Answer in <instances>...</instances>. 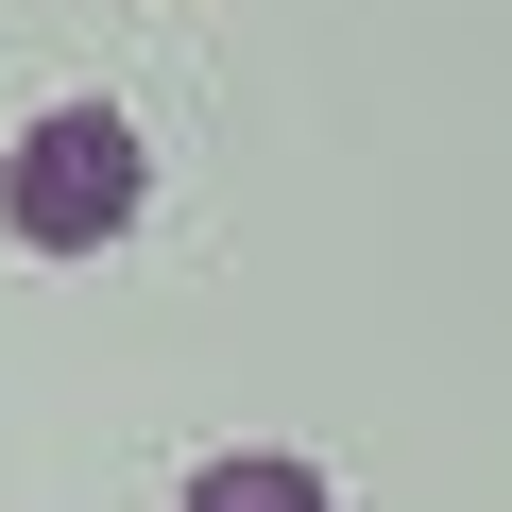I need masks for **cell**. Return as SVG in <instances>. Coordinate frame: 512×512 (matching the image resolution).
<instances>
[{
  "label": "cell",
  "instance_id": "1",
  "mask_svg": "<svg viewBox=\"0 0 512 512\" xmlns=\"http://www.w3.org/2000/svg\"><path fill=\"white\" fill-rule=\"evenodd\" d=\"M0 222H18L35 256H103L120 222H154V137H137L120 103L18 120V154H0Z\"/></svg>",
  "mask_w": 512,
  "mask_h": 512
},
{
  "label": "cell",
  "instance_id": "2",
  "mask_svg": "<svg viewBox=\"0 0 512 512\" xmlns=\"http://www.w3.org/2000/svg\"><path fill=\"white\" fill-rule=\"evenodd\" d=\"M171 512H342V495H325V461H308V444H222Z\"/></svg>",
  "mask_w": 512,
  "mask_h": 512
}]
</instances>
